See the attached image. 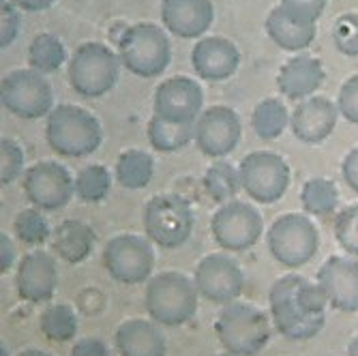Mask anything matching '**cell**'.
<instances>
[{
  "label": "cell",
  "instance_id": "obj_1",
  "mask_svg": "<svg viewBox=\"0 0 358 356\" xmlns=\"http://www.w3.org/2000/svg\"><path fill=\"white\" fill-rule=\"evenodd\" d=\"M327 294L317 281L289 273L279 277L268 292V309L275 331L292 341L313 339L327 322Z\"/></svg>",
  "mask_w": 358,
  "mask_h": 356
},
{
  "label": "cell",
  "instance_id": "obj_2",
  "mask_svg": "<svg viewBox=\"0 0 358 356\" xmlns=\"http://www.w3.org/2000/svg\"><path fill=\"white\" fill-rule=\"evenodd\" d=\"M200 299L195 281L180 271H164L146 281V313L159 327L176 329L187 325L198 313Z\"/></svg>",
  "mask_w": 358,
  "mask_h": 356
},
{
  "label": "cell",
  "instance_id": "obj_3",
  "mask_svg": "<svg viewBox=\"0 0 358 356\" xmlns=\"http://www.w3.org/2000/svg\"><path fill=\"white\" fill-rule=\"evenodd\" d=\"M45 140L56 155L80 159L101 146L103 129L99 118L86 108L62 104L56 106L45 120Z\"/></svg>",
  "mask_w": 358,
  "mask_h": 356
},
{
  "label": "cell",
  "instance_id": "obj_4",
  "mask_svg": "<svg viewBox=\"0 0 358 356\" xmlns=\"http://www.w3.org/2000/svg\"><path fill=\"white\" fill-rule=\"evenodd\" d=\"M215 333L225 352L234 356H255L271 339L268 315L251 303L234 301L223 305L215 320Z\"/></svg>",
  "mask_w": 358,
  "mask_h": 356
},
{
  "label": "cell",
  "instance_id": "obj_5",
  "mask_svg": "<svg viewBox=\"0 0 358 356\" xmlns=\"http://www.w3.org/2000/svg\"><path fill=\"white\" fill-rule=\"evenodd\" d=\"M116 52L122 67L138 78L161 76L172 60L168 32L152 22H140L124 28Z\"/></svg>",
  "mask_w": 358,
  "mask_h": 356
},
{
  "label": "cell",
  "instance_id": "obj_6",
  "mask_svg": "<svg viewBox=\"0 0 358 356\" xmlns=\"http://www.w3.org/2000/svg\"><path fill=\"white\" fill-rule=\"evenodd\" d=\"M120 67L122 64L118 52H114L106 43H82L69 58V86L73 88V92L86 97V99H99L116 86Z\"/></svg>",
  "mask_w": 358,
  "mask_h": 356
},
{
  "label": "cell",
  "instance_id": "obj_7",
  "mask_svg": "<svg viewBox=\"0 0 358 356\" xmlns=\"http://www.w3.org/2000/svg\"><path fill=\"white\" fill-rule=\"evenodd\" d=\"M266 245L275 262L296 271L315 257L320 249V232L309 215L287 213L273 221L266 232Z\"/></svg>",
  "mask_w": 358,
  "mask_h": 356
},
{
  "label": "cell",
  "instance_id": "obj_8",
  "mask_svg": "<svg viewBox=\"0 0 358 356\" xmlns=\"http://www.w3.org/2000/svg\"><path fill=\"white\" fill-rule=\"evenodd\" d=\"M193 208L178 193H161L148 200L144 208L146 238L161 249L182 247L193 232Z\"/></svg>",
  "mask_w": 358,
  "mask_h": 356
},
{
  "label": "cell",
  "instance_id": "obj_9",
  "mask_svg": "<svg viewBox=\"0 0 358 356\" xmlns=\"http://www.w3.org/2000/svg\"><path fill=\"white\" fill-rule=\"evenodd\" d=\"M0 104L24 120L50 116L54 106V90L48 78L35 69H15L0 82Z\"/></svg>",
  "mask_w": 358,
  "mask_h": 356
},
{
  "label": "cell",
  "instance_id": "obj_10",
  "mask_svg": "<svg viewBox=\"0 0 358 356\" xmlns=\"http://www.w3.org/2000/svg\"><path fill=\"white\" fill-rule=\"evenodd\" d=\"M243 191L257 204L279 202L289 187V166L273 150H253L238 164Z\"/></svg>",
  "mask_w": 358,
  "mask_h": 356
},
{
  "label": "cell",
  "instance_id": "obj_11",
  "mask_svg": "<svg viewBox=\"0 0 358 356\" xmlns=\"http://www.w3.org/2000/svg\"><path fill=\"white\" fill-rule=\"evenodd\" d=\"M101 257L108 275L124 285L144 283L155 271V249L146 236L118 234L108 241Z\"/></svg>",
  "mask_w": 358,
  "mask_h": 356
},
{
  "label": "cell",
  "instance_id": "obj_12",
  "mask_svg": "<svg viewBox=\"0 0 358 356\" xmlns=\"http://www.w3.org/2000/svg\"><path fill=\"white\" fill-rule=\"evenodd\" d=\"M264 219L253 204L232 200L217 208L210 221L215 243L223 251H247L262 238Z\"/></svg>",
  "mask_w": 358,
  "mask_h": 356
},
{
  "label": "cell",
  "instance_id": "obj_13",
  "mask_svg": "<svg viewBox=\"0 0 358 356\" xmlns=\"http://www.w3.org/2000/svg\"><path fill=\"white\" fill-rule=\"evenodd\" d=\"M22 189L32 206L52 213L71 202L76 196V178L58 161H39L24 172Z\"/></svg>",
  "mask_w": 358,
  "mask_h": 356
},
{
  "label": "cell",
  "instance_id": "obj_14",
  "mask_svg": "<svg viewBox=\"0 0 358 356\" xmlns=\"http://www.w3.org/2000/svg\"><path fill=\"white\" fill-rule=\"evenodd\" d=\"M193 281L202 299L215 305H230L245 290V273L227 253H208L195 266Z\"/></svg>",
  "mask_w": 358,
  "mask_h": 356
},
{
  "label": "cell",
  "instance_id": "obj_15",
  "mask_svg": "<svg viewBox=\"0 0 358 356\" xmlns=\"http://www.w3.org/2000/svg\"><path fill=\"white\" fill-rule=\"evenodd\" d=\"M155 116L176 122V124H195L204 112V90L193 78L176 76L164 80L152 97Z\"/></svg>",
  "mask_w": 358,
  "mask_h": 356
},
{
  "label": "cell",
  "instance_id": "obj_16",
  "mask_svg": "<svg viewBox=\"0 0 358 356\" xmlns=\"http://www.w3.org/2000/svg\"><path fill=\"white\" fill-rule=\"evenodd\" d=\"M243 138V122L241 116L227 106H210L195 120V146L210 159H223L236 146Z\"/></svg>",
  "mask_w": 358,
  "mask_h": 356
},
{
  "label": "cell",
  "instance_id": "obj_17",
  "mask_svg": "<svg viewBox=\"0 0 358 356\" xmlns=\"http://www.w3.org/2000/svg\"><path fill=\"white\" fill-rule=\"evenodd\" d=\"M315 281L327 294L329 307L341 313H358V260L331 255L320 266Z\"/></svg>",
  "mask_w": 358,
  "mask_h": 356
},
{
  "label": "cell",
  "instance_id": "obj_18",
  "mask_svg": "<svg viewBox=\"0 0 358 356\" xmlns=\"http://www.w3.org/2000/svg\"><path fill=\"white\" fill-rule=\"evenodd\" d=\"M15 287L20 299L26 303H50L58 287V269L54 255L43 249L26 253L15 271Z\"/></svg>",
  "mask_w": 358,
  "mask_h": 356
},
{
  "label": "cell",
  "instance_id": "obj_19",
  "mask_svg": "<svg viewBox=\"0 0 358 356\" xmlns=\"http://www.w3.org/2000/svg\"><path fill=\"white\" fill-rule=\"evenodd\" d=\"M339 110L329 97L313 94L296 104L289 116V129L296 140L305 144H322L329 140L337 127Z\"/></svg>",
  "mask_w": 358,
  "mask_h": 356
},
{
  "label": "cell",
  "instance_id": "obj_20",
  "mask_svg": "<svg viewBox=\"0 0 358 356\" xmlns=\"http://www.w3.org/2000/svg\"><path fill=\"white\" fill-rule=\"evenodd\" d=\"M241 64L238 48L225 37H202L191 50V67L206 82L230 80Z\"/></svg>",
  "mask_w": 358,
  "mask_h": 356
},
{
  "label": "cell",
  "instance_id": "obj_21",
  "mask_svg": "<svg viewBox=\"0 0 358 356\" xmlns=\"http://www.w3.org/2000/svg\"><path fill=\"white\" fill-rule=\"evenodd\" d=\"M213 20V0H161V24L178 39H202Z\"/></svg>",
  "mask_w": 358,
  "mask_h": 356
},
{
  "label": "cell",
  "instance_id": "obj_22",
  "mask_svg": "<svg viewBox=\"0 0 358 356\" xmlns=\"http://www.w3.org/2000/svg\"><path fill=\"white\" fill-rule=\"evenodd\" d=\"M324 67L315 56L309 54H296L283 62L277 76L279 92L289 101H303L313 97V92L320 90L324 84Z\"/></svg>",
  "mask_w": 358,
  "mask_h": 356
},
{
  "label": "cell",
  "instance_id": "obj_23",
  "mask_svg": "<svg viewBox=\"0 0 358 356\" xmlns=\"http://www.w3.org/2000/svg\"><path fill=\"white\" fill-rule=\"evenodd\" d=\"M114 346L120 356H166L168 343L155 320L131 318L118 325Z\"/></svg>",
  "mask_w": 358,
  "mask_h": 356
},
{
  "label": "cell",
  "instance_id": "obj_24",
  "mask_svg": "<svg viewBox=\"0 0 358 356\" xmlns=\"http://www.w3.org/2000/svg\"><path fill=\"white\" fill-rule=\"evenodd\" d=\"M264 26H266V35L277 48L285 52H294V54L307 50L317 35V24L294 17L281 5L271 9Z\"/></svg>",
  "mask_w": 358,
  "mask_h": 356
},
{
  "label": "cell",
  "instance_id": "obj_25",
  "mask_svg": "<svg viewBox=\"0 0 358 356\" xmlns=\"http://www.w3.org/2000/svg\"><path fill=\"white\" fill-rule=\"evenodd\" d=\"M94 243V230L80 219L60 221L50 238L52 251L67 264H82L86 257H90Z\"/></svg>",
  "mask_w": 358,
  "mask_h": 356
},
{
  "label": "cell",
  "instance_id": "obj_26",
  "mask_svg": "<svg viewBox=\"0 0 358 356\" xmlns=\"http://www.w3.org/2000/svg\"><path fill=\"white\" fill-rule=\"evenodd\" d=\"M114 176L120 187L129 191H140L148 187V183L155 176V159L140 148L122 150L116 159Z\"/></svg>",
  "mask_w": 358,
  "mask_h": 356
},
{
  "label": "cell",
  "instance_id": "obj_27",
  "mask_svg": "<svg viewBox=\"0 0 358 356\" xmlns=\"http://www.w3.org/2000/svg\"><path fill=\"white\" fill-rule=\"evenodd\" d=\"M289 116L292 112L279 101L275 97H268V99L259 101L253 108L251 114V127L259 140H277L283 136V131L289 127Z\"/></svg>",
  "mask_w": 358,
  "mask_h": 356
},
{
  "label": "cell",
  "instance_id": "obj_28",
  "mask_svg": "<svg viewBox=\"0 0 358 356\" xmlns=\"http://www.w3.org/2000/svg\"><path fill=\"white\" fill-rule=\"evenodd\" d=\"M202 185L210 200H215L217 204L236 200L238 191L243 189L238 168L232 166L230 161H215V164H210L204 172Z\"/></svg>",
  "mask_w": 358,
  "mask_h": 356
},
{
  "label": "cell",
  "instance_id": "obj_29",
  "mask_svg": "<svg viewBox=\"0 0 358 356\" xmlns=\"http://www.w3.org/2000/svg\"><path fill=\"white\" fill-rule=\"evenodd\" d=\"M148 142L159 152H176L182 150L191 140L195 138V124H176L170 120H164L152 114L148 120Z\"/></svg>",
  "mask_w": 358,
  "mask_h": 356
},
{
  "label": "cell",
  "instance_id": "obj_30",
  "mask_svg": "<svg viewBox=\"0 0 358 356\" xmlns=\"http://www.w3.org/2000/svg\"><path fill=\"white\" fill-rule=\"evenodd\" d=\"M301 202H303V211L307 215H313V217L333 215L339 206V189H337L335 180H331V178H324V176L309 178L303 185Z\"/></svg>",
  "mask_w": 358,
  "mask_h": 356
},
{
  "label": "cell",
  "instance_id": "obj_31",
  "mask_svg": "<svg viewBox=\"0 0 358 356\" xmlns=\"http://www.w3.org/2000/svg\"><path fill=\"white\" fill-rule=\"evenodd\" d=\"M39 329L45 339L54 343L71 341L78 333V313L71 305L64 303H52L41 311Z\"/></svg>",
  "mask_w": 358,
  "mask_h": 356
},
{
  "label": "cell",
  "instance_id": "obj_32",
  "mask_svg": "<svg viewBox=\"0 0 358 356\" xmlns=\"http://www.w3.org/2000/svg\"><path fill=\"white\" fill-rule=\"evenodd\" d=\"M28 62L30 69L39 73H54L58 71L64 62H67V50H64L62 41L52 35V32H41L28 45Z\"/></svg>",
  "mask_w": 358,
  "mask_h": 356
},
{
  "label": "cell",
  "instance_id": "obj_33",
  "mask_svg": "<svg viewBox=\"0 0 358 356\" xmlns=\"http://www.w3.org/2000/svg\"><path fill=\"white\" fill-rule=\"evenodd\" d=\"M112 174L101 164H90L76 174V198L84 204H96L108 198Z\"/></svg>",
  "mask_w": 358,
  "mask_h": 356
},
{
  "label": "cell",
  "instance_id": "obj_34",
  "mask_svg": "<svg viewBox=\"0 0 358 356\" xmlns=\"http://www.w3.org/2000/svg\"><path fill=\"white\" fill-rule=\"evenodd\" d=\"M13 232L20 243H24L28 247H41L43 243H48L52 238L54 230L50 228V221L43 215V211L30 206V208H22L15 215Z\"/></svg>",
  "mask_w": 358,
  "mask_h": 356
},
{
  "label": "cell",
  "instance_id": "obj_35",
  "mask_svg": "<svg viewBox=\"0 0 358 356\" xmlns=\"http://www.w3.org/2000/svg\"><path fill=\"white\" fill-rule=\"evenodd\" d=\"M24 164H26V159H24L22 146L11 138L0 140V183L11 185L20 176H24L26 172Z\"/></svg>",
  "mask_w": 358,
  "mask_h": 356
},
{
  "label": "cell",
  "instance_id": "obj_36",
  "mask_svg": "<svg viewBox=\"0 0 358 356\" xmlns=\"http://www.w3.org/2000/svg\"><path fill=\"white\" fill-rule=\"evenodd\" d=\"M335 238L343 251L358 257V204H350L341 213H337Z\"/></svg>",
  "mask_w": 358,
  "mask_h": 356
},
{
  "label": "cell",
  "instance_id": "obj_37",
  "mask_svg": "<svg viewBox=\"0 0 358 356\" xmlns=\"http://www.w3.org/2000/svg\"><path fill=\"white\" fill-rule=\"evenodd\" d=\"M333 41L343 56H358V13H343L335 20Z\"/></svg>",
  "mask_w": 358,
  "mask_h": 356
},
{
  "label": "cell",
  "instance_id": "obj_38",
  "mask_svg": "<svg viewBox=\"0 0 358 356\" xmlns=\"http://www.w3.org/2000/svg\"><path fill=\"white\" fill-rule=\"evenodd\" d=\"M22 28V15L20 9L11 3V0H0V48H9Z\"/></svg>",
  "mask_w": 358,
  "mask_h": 356
},
{
  "label": "cell",
  "instance_id": "obj_39",
  "mask_svg": "<svg viewBox=\"0 0 358 356\" xmlns=\"http://www.w3.org/2000/svg\"><path fill=\"white\" fill-rule=\"evenodd\" d=\"M337 110L348 122L358 124V73L341 84L337 94Z\"/></svg>",
  "mask_w": 358,
  "mask_h": 356
},
{
  "label": "cell",
  "instance_id": "obj_40",
  "mask_svg": "<svg viewBox=\"0 0 358 356\" xmlns=\"http://www.w3.org/2000/svg\"><path fill=\"white\" fill-rule=\"evenodd\" d=\"M279 5L294 17L311 24H317L324 13V7H327V3H322V0H281Z\"/></svg>",
  "mask_w": 358,
  "mask_h": 356
},
{
  "label": "cell",
  "instance_id": "obj_41",
  "mask_svg": "<svg viewBox=\"0 0 358 356\" xmlns=\"http://www.w3.org/2000/svg\"><path fill=\"white\" fill-rule=\"evenodd\" d=\"M69 356H110V348L99 337H84L73 343Z\"/></svg>",
  "mask_w": 358,
  "mask_h": 356
},
{
  "label": "cell",
  "instance_id": "obj_42",
  "mask_svg": "<svg viewBox=\"0 0 358 356\" xmlns=\"http://www.w3.org/2000/svg\"><path fill=\"white\" fill-rule=\"evenodd\" d=\"M341 176H343L345 185H348L354 193H358V146L352 148V150L343 157V161H341Z\"/></svg>",
  "mask_w": 358,
  "mask_h": 356
},
{
  "label": "cell",
  "instance_id": "obj_43",
  "mask_svg": "<svg viewBox=\"0 0 358 356\" xmlns=\"http://www.w3.org/2000/svg\"><path fill=\"white\" fill-rule=\"evenodd\" d=\"M15 257H17V251H15V243L3 232L0 234V273H9L15 264Z\"/></svg>",
  "mask_w": 358,
  "mask_h": 356
},
{
  "label": "cell",
  "instance_id": "obj_44",
  "mask_svg": "<svg viewBox=\"0 0 358 356\" xmlns=\"http://www.w3.org/2000/svg\"><path fill=\"white\" fill-rule=\"evenodd\" d=\"M11 3L20 9V11H28V13H37V11H48L56 0H11Z\"/></svg>",
  "mask_w": 358,
  "mask_h": 356
},
{
  "label": "cell",
  "instance_id": "obj_45",
  "mask_svg": "<svg viewBox=\"0 0 358 356\" xmlns=\"http://www.w3.org/2000/svg\"><path fill=\"white\" fill-rule=\"evenodd\" d=\"M17 356H52V354L45 352V350H39V348H26V350H22Z\"/></svg>",
  "mask_w": 358,
  "mask_h": 356
},
{
  "label": "cell",
  "instance_id": "obj_46",
  "mask_svg": "<svg viewBox=\"0 0 358 356\" xmlns=\"http://www.w3.org/2000/svg\"><path fill=\"white\" fill-rule=\"evenodd\" d=\"M348 356H358V335H354L348 343Z\"/></svg>",
  "mask_w": 358,
  "mask_h": 356
},
{
  "label": "cell",
  "instance_id": "obj_47",
  "mask_svg": "<svg viewBox=\"0 0 358 356\" xmlns=\"http://www.w3.org/2000/svg\"><path fill=\"white\" fill-rule=\"evenodd\" d=\"M215 356H234V354H230V352H221V354H215Z\"/></svg>",
  "mask_w": 358,
  "mask_h": 356
},
{
  "label": "cell",
  "instance_id": "obj_48",
  "mask_svg": "<svg viewBox=\"0 0 358 356\" xmlns=\"http://www.w3.org/2000/svg\"><path fill=\"white\" fill-rule=\"evenodd\" d=\"M0 350H3V356H7V348L3 346V348H0Z\"/></svg>",
  "mask_w": 358,
  "mask_h": 356
},
{
  "label": "cell",
  "instance_id": "obj_49",
  "mask_svg": "<svg viewBox=\"0 0 358 356\" xmlns=\"http://www.w3.org/2000/svg\"><path fill=\"white\" fill-rule=\"evenodd\" d=\"M322 3H327V0H322Z\"/></svg>",
  "mask_w": 358,
  "mask_h": 356
}]
</instances>
